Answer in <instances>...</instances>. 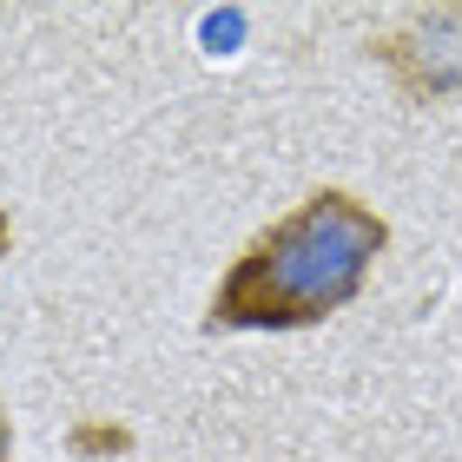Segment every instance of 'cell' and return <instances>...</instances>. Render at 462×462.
<instances>
[{
  "label": "cell",
  "instance_id": "cell-2",
  "mask_svg": "<svg viewBox=\"0 0 462 462\" xmlns=\"http://www.w3.org/2000/svg\"><path fill=\"white\" fill-rule=\"evenodd\" d=\"M383 60V73L410 99H449L462 93V7H423L403 27H390L370 47Z\"/></svg>",
  "mask_w": 462,
  "mask_h": 462
},
{
  "label": "cell",
  "instance_id": "cell-5",
  "mask_svg": "<svg viewBox=\"0 0 462 462\" xmlns=\"http://www.w3.org/2000/svg\"><path fill=\"white\" fill-rule=\"evenodd\" d=\"M7 251H14V212L0 205V258H7Z\"/></svg>",
  "mask_w": 462,
  "mask_h": 462
},
{
  "label": "cell",
  "instance_id": "cell-4",
  "mask_svg": "<svg viewBox=\"0 0 462 462\" xmlns=\"http://www.w3.org/2000/svg\"><path fill=\"white\" fill-rule=\"evenodd\" d=\"M0 462H14V416H7V403H0Z\"/></svg>",
  "mask_w": 462,
  "mask_h": 462
},
{
  "label": "cell",
  "instance_id": "cell-3",
  "mask_svg": "<svg viewBox=\"0 0 462 462\" xmlns=\"http://www.w3.org/2000/svg\"><path fill=\"white\" fill-rule=\"evenodd\" d=\"M119 449H133V436L119 423H79L73 430V456H119Z\"/></svg>",
  "mask_w": 462,
  "mask_h": 462
},
{
  "label": "cell",
  "instance_id": "cell-1",
  "mask_svg": "<svg viewBox=\"0 0 462 462\" xmlns=\"http://www.w3.org/2000/svg\"><path fill=\"white\" fill-rule=\"evenodd\" d=\"M390 225L344 185H324L284 218H271L205 304V330H310L356 304L370 264L383 258Z\"/></svg>",
  "mask_w": 462,
  "mask_h": 462
}]
</instances>
